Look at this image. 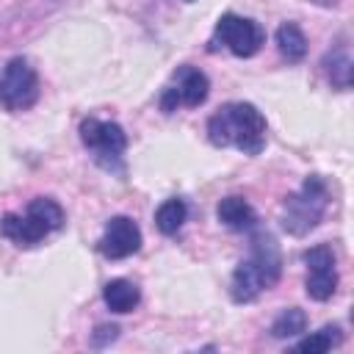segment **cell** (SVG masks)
Here are the masks:
<instances>
[{
  "label": "cell",
  "mask_w": 354,
  "mask_h": 354,
  "mask_svg": "<svg viewBox=\"0 0 354 354\" xmlns=\"http://www.w3.org/2000/svg\"><path fill=\"white\" fill-rule=\"evenodd\" d=\"M116 335H119V329H116V326L102 324V326H97V332H94V343H97V346H105L108 340H116Z\"/></svg>",
  "instance_id": "obj_22"
},
{
  "label": "cell",
  "mask_w": 354,
  "mask_h": 354,
  "mask_svg": "<svg viewBox=\"0 0 354 354\" xmlns=\"http://www.w3.org/2000/svg\"><path fill=\"white\" fill-rule=\"evenodd\" d=\"M207 138L216 147L235 144L246 155H257L266 147V116L252 102L224 105L207 122Z\"/></svg>",
  "instance_id": "obj_1"
},
{
  "label": "cell",
  "mask_w": 354,
  "mask_h": 354,
  "mask_svg": "<svg viewBox=\"0 0 354 354\" xmlns=\"http://www.w3.org/2000/svg\"><path fill=\"white\" fill-rule=\"evenodd\" d=\"M80 141L91 149L111 158H119L127 147V136L116 122H100V119H83L80 122Z\"/></svg>",
  "instance_id": "obj_6"
},
{
  "label": "cell",
  "mask_w": 354,
  "mask_h": 354,
  "mask_svg": "<svg viewBox=\"0 0 354 354\" xmlns=\"http://www.w3.org/2000/svg\"><path fill=\"white\" fill-rule=\"evenodd\" d=\"M252 243H254V246H252V257H249V260H252V266L257 268L263 285L271 288V285L279 279V271H282L279 249H277V243H274L271 235H257Z\"/></svg>",
  "instance_id": "obj_7"
},
{
  "label": "cell",
  "mask_w": 354,
  "mask_h": 354,
  "mask_svg": "<svg viewBox=\"0 0 354 354\" xmlns=\"http://www.w3.org/2000/svg\"><path fill=\"white\" fill-rule=\"evenodd\" d=\"M28 216L36 218L47 232L64 227V210H61V205H58L55 199H47V196L33 199V202L28 205Z\"/></svg>",
  "instance_id": "obj_15"
},
{
  "label": "cell",
  "mask_w": 354,
  "mask_h": 354,
  "mask_svg": "<svg viewBox=\"0 0 354 354\" xmlns=\"http://www.w3.org/2000/svg\"><path fill=\"white\" fill-rule=\"evenodd\" d=\"M263 288H266V285H263V279H260L257 268L252 266V260H243V263L235 268V274H232V282H230V296H232V301L246 304V301L257 299V293H260Z\"/></svg>",
  "instance_id": "obj_11"
},
{
  "label": "cell",
  "mask_w": 354,
  "mask_h": 354,
  "mask_svg": "<svg viewBox=\"0 0 354 354\" xmlns=\"http://www.w3.org/2000/svg\"><path fill=\"white\" fill-rule=\"evenodd\" d=\"M185 216H188V207H185L183 199H166V202L155 210V224H158V230H160L163 235H174V232L183 227Z\"/></svg>",
  "instance_id": "obj_16"
},
{
  "label": "cell",
  "mask_w": 354,
  "mask_h": 354,
  "mask_svg": "<svg viewBox=\"0 0 354 354\" xmlns=\"http://www.w3.org/2000/svg\"><path fill=\"white\" fill-rule=\"evenodd\" d=\"M304 263L310 268H326V266H335V254L329 246H313L304 252Z\"/></svg>",
  "instance_id": "obj_20"
},
{
  "label": "cell",
  "mask_w": 354,
  "mask_h": 354,
  "mask_svg": "<svg viewBox=\"0 0 354 354\" xmlns=\"http://www.w3.org/2000/svg\"><path fill=\"white\" fill-rule=\"evenodd\" d=\"M304 329H307V315H304V310H299V307L282 310V313L274 318V324H271V335L279 337V340L296 337V335H301Z\"/></svg>",
  "instance_id": "obj_17"
},
{
  "label": "cell",
  "mask_w": 354,
  "mask_h": 354,
  "mask_svg": "<svg viewBox=\"0 0 354 354\" xmlns=\"http://www.w3.org/2000/svg\"><path fill=\"white\" fill-rule=\"evenodd\" d=\"M0 232H3L6 238H11L14 243H19V246H33V243H39V241L47 235V230H44L36 218H30L28 213H25V216H17V213L3 216Z\"/></svg>",
  "instance_id": "obj_9"
},
{
  "label": "cell",
  "mask_w": 354,
  "mask_h": 354,
  "mask_svg": "<svg viewBox=\"0 0 354 354\" xmlns=\"http://www.w3.org/2000/svg\"><path fill=\"white\" fill-rule=\"evenodd\" d=\"M304 288H307V296L315 299V301H326V299H332L335 290H337V271H335V266H326V268H310Z\"/></svg>",
  "instance_id": "obj_14"
},
{
  "label": "cell",
  "mask_w": 354,
  "mask_h": 354,
  "mask_svg": "<svg viewBox=\"0 0 354 354\" xmlns=\"http://www.w3.org/2000/svg\"><path fill=\"white\" fill-rule=\"evenodd\" d=\"M39 97V77L25 58H11L0 77V102L8 111H25Z\"/></svg>",
  "instance_id": "obj_3"
},
{
  "label": "cell",
  "mask_w": 354,
  "mask_h": 354,
  "mask_svg": "<svg viewBox=\"0 0 354 354\" xmlns=\"http://www.w3.org/2000/svg\"><path fill=\"white\" fill-rule=\"evenodd\" d=\"M277 47L288 61H301L307 55V36L301 33L299 25L293 22H282L277 28Z\"/></svg>",
  "instance_id": "obj_13"
},
{
  "label": "cell",
  "mask_w": 354,
  "mask_h": 354,
  "mask_svg": "<svg viewBox=\"0 0 354 354\" xmlns=\"http://www.w3.org/2000/svg\"><path fill=\"white\" fill-rule=\"evenodd\" d=\"M216 216H218V221H221L224 227H230V230H249V227L254 224V210H252V205H249L246 199H241V196H224V199L218 202V207H216Z\"/></svg>",
  "instance_id": "obj_12"
},
{
  "label": "cell",
  "mask_w": 354,
  "mask_h": 354,
  "mask_svg": "<svg viewBox=\"0 0 354 354\" xmlns=\"http://www.w3.org/2000/svg\"><path fill=\"white\" fill-rule=\"evenodd\" d=\"M340 340H343V335H340L337 326H324V329H318V332L301 337V340L296 343V351H301V354H324V351H329L332 346H340Z\"/></svg>",
  "instance_id": "obj_18"
},
{
  "label": "cell",
  "mask_w": 354,
  "mask_h": 354,
  "mask_svg": "<svg viewBox=\"0 0 354 354\" xmlns=\"http://www.w3.org/2000/svg\"><path fill=\"white\" fill-rule=\"evenodd\" d=\"M185 3H191V0H185Z\"/></svg>",
  "instance_id": "obj_23"
},
{
  "label": "cell",
  "mask_w": 354,
  "mask_h": 354,
  "mask_svg": "<svg viewBox=\"0 0 354 354\" xmlns=\"http://www.w3.org/2000/svg\"><path fill=\"white\" fill-rule=\"evenodd\" d=\"M216 36L238 58H252L266 44V30L254 19H246L238 14H224L216 22Z\"/></svg>",
  "instance_id": "obj_4"
},
{
  "label": "cell",
  "mask_w": 354,
  "mask_h": 354,
  "mask_svg": "<svg viewBox=\"0 0 354 354\" xmlns=\"http://www.w3.org/2000/svg\"><path fill=\"white\" fill-rule=\"evenodd\" d=\"M326 185L318 174L307 177L301 191L285 199V213H282V227L290 235H307L310 230L318 227L324 207H326Z\"/></svg>",
  "instance_id": "obj_2"
},
{
  "label": "cell",
  "mask_w": 354,
  "mask_h": 354,
  "mask_svg": "<svg viewBox=\"0 0 354 354\" xmlns=\"http://www.w3.org/2000/svg\"><path fill=\"white\" fill-rule=\"evenodd\" d=\"M326 66V75H329V83L337 86V88H348L351 86V58L346 53H335L324 61Z\"/></svg>",
  "instance_id": "obj_19"
},
{
  "label": "cell",
  "mask_w": 354,
  "mask_h": 354,
  "mask_svg": "<svg viewBox=\"0 0 354 354\" xmlns=\"http://www.w3.org/2000/svg\"><path fill=\"white\" fill-rule=\"evenodd\" d=\"M141 249V230L133 218L127 216H113L108 224H105V232L100 238V252L108 257V260H122V257H130Z\"/></svg>",
  "instance_id": "obj_5"
},
{
  "label": "cell",
  "mask_w": 354,
  "mask_h": 354,
  "mask_svg": "<svg viewBox=\"0 0 354 354\" xmlns=\"http://www.w3.org/2000/svg\"><path fill=\"white\" fill-rule=\"evenodd\" d=\"M102 301H105V307H108L111 313L124 315V313H130V310L138 307L141 290H138V285H133L130 279H111V282L102 288Z\"/></svg>",
  "instance_id": "obj_10"
},
{
  "label": "cell",
  "mask_w": 354,
  "mask_h": 354,
  "mask_svg": "<svg viewBox=\"0 0 354 354\" xmlns=\"http://www.w3.org/2000/svg\"><path fill=\"white\" fill-rule=\"evenodd\" d=\"M177 94H180V102L188 105V108H196L207 100L210 94V80L202 69H194V66H183L180 75H177Z\"/></svg>",
  "instance_id": "obj_8"
},
{
  "label": "cell",
  "mask_w": 354,
  "mask_h": 354,
  "mask_svg": "<svg viewBox=\"0 0 354 354\" xmlns=\"http://www.w3.org/2000/svg\"><path fill=\"white\" fill-rule=\"evenodd\" d=\"M177 105H180V94H177V88L171 86V88L163 91V97H160V108H163L166 113H171V111H177Z\"/></svg>",
  "instance_id": "obj_21"
}]
</instances>
